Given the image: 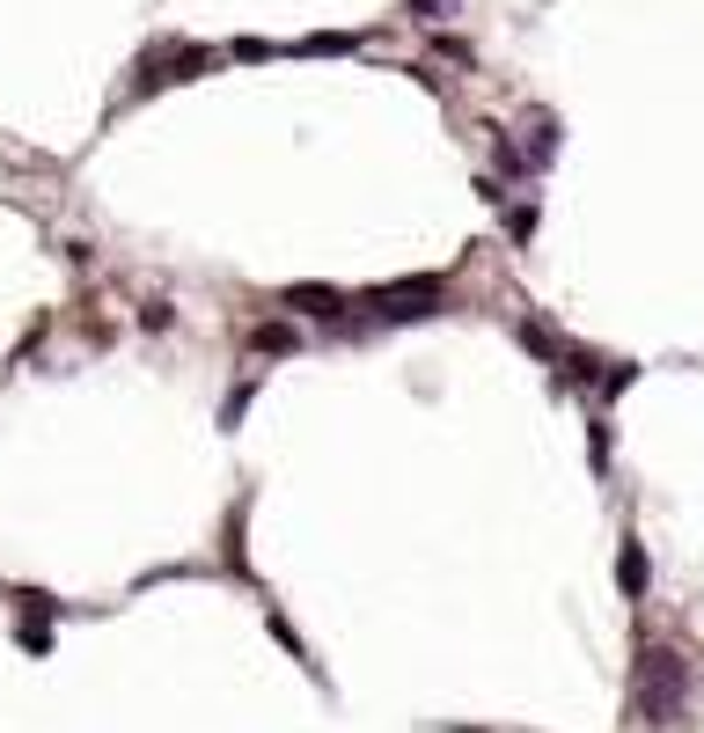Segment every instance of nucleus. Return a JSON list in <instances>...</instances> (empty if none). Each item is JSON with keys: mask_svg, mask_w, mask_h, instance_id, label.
Masks as SVG:
<instances>
[{"mask_svg": "<svg viewBox=\"0 0 704 733\" xmlns=\"http://www.w3.org/2000/svg\"><path fill=\"white\" fill-rule=\"evenodd\" d=\"M632 712L653 733H668L690 712V653L683 646H638L632 661Z\"/></svg>", "mask_w": 704, "mask_h": 733, "instance_id": "1", "label": "nucleus"}, {"mask_svg": "<svg viewBox=\"0 0 704 733\" xmlns=\"http://www.w3.org/2000/svg\"><path fill=\"white\" fill-rule=\"evenodd\" d=\"M22 653H52V631H45V616H22Z\"/></svg>", "mask_w": 704, "mask_h": 733, "instance_id": "11", "label": "nucleus"}, {"mask_svg": "<svg viewBox=\"0 0 704 733\" xmlns=\"http://www.w3.org/2000/svg\"><path fill=\"white\" fill-rule=\"evenodd\" d=\"M198 74H213V52H206V45H162V52L140 59L133 96H155V88H169V81H198Z\"/></svg>", "mask_w": 704, "mask_h": 733, "instance_id": "3", "label": "nucleus"}, {"mask_svg": "<svg viewBox=\"0 0 704 733\" xmlns=\"http://www.w3.org/2000/svg\"><path fill=\"white\" fill-rule=\"evenodd\" d=\"M169 323H176L169 301H147V309H140V331H169Z\"/></svg>", "mask_w": 704, "mask_h": 733, "instance_id": "15", "label": "nucleus"}, {"mask_svg": "<svg viewBox=\"0 0 704 733\" xmlns=\"http://www.w3.org/2000/svg\"><path fill=\"white\" fill-rule=\"evenodd\" d=\"M257 360H286V352H301V323H286V315H272V323H250L243 338Z\"/></svg>", "mask_w": 704, "mask_h": 733, "instance_id": "5", "label": "nucleus"}, {"mask_svg": "<svg viewBox=\"0 0 704 733\" xmlns=\"http://www.w3.org/2000/svg\"><path fill=\"white\" fill-rule=\"evenodd\" d=\"M632 382H638V360H609V366H602V382H595V397H602V403H616Z\"/></svg>", "mask_w": 704, "mask_h": 733, "instance_id": "10", "label": "nucleus"}, {"mask_svg": "<svg viewBox=\"0 0 704 733\" xmlns=\"http://www.w3.org/2000/svg\"><path fill=\"white\" fill-rule=\"evenodd\" d=\"M507 227H514V243H528V235H536V198H521V206L507 213Z\"/></svg>", "mask_w": 704, "mask_h": 733, "instance_id": "12", "label": "nucleus"}, {"mask_svg": "<svg viewBox=\"0 0 704 733\" xmlns=\"http://www.w3.org/2000/svg\"><path fill=\"white\" fill-rule=\"evenodd\" d=\"M250 403H257V374H250V382H235L228 397H221V433H235V426H243Z\"/></svg>", "mask_w": 704, "mask_h": 733, "instance_id": "9", "label": "nucleus"}, {"mask_svg": "<svg viewBox=\"0 0 704 733\" xmlns=\"http://www.w3.org/2000/svg\"><path fill=\"white\" fill-rule=\"evenodd\" d=\"M462 733H492V726H462Z\"/></svg>", "mask_w": 704, "mask_h": 733, "instance_id": "16", "label": "nucleus"}, {"mask_svg": "<svg viewBox=\"0 0 704 733\" xmlns=\"http://www.w3.org/2000/svg\"><path fill=\"white\" fill-rule=\"evenodd\" d=\"M521 133H528V169L544 176V169H550V155H558V140H565L558 110H528V125H521Z\"/></svg>", "mask_w": 704, "mask_h": 733, "instance_id": "6", "label": "nucleus"}, {"mask_svg": "<svg viewBox=\"0 0 704 733\" xmlns=\"http://www.w3.org/2000/svg\"><path fill=\"white\" fill-rule=\"evenodd\" d=\"M616 579H624V594H632V602H646V587H653L646 543H616Z\"/></svg>", "mask_w": 704, "mask_h": 733, "instance_id": "7", "label": "nucleus"}, {"mask_svg": "<svg viewBox=\"0 0 704 733\" xmlns=\"http://www.w3.org/2000/svg\"><path fill=\"white\" fill-rule=\"evenodd\" d=\"M448 294H456V280H448V272H419V280L374 286L360 309H368L374 331H397V323H426V315H440V309H448Z\"/></svg>", "mask_w": 704, "mask_h": 733, "instance_id": "2", "label": "nucleus"}, {"mask_svg": "<svg viewBox=\"0 0 704 733\" xmlns=\"http://www.w3.org/2000/svg\"><path fill=\"white\" fill-rule=\"evenodd\" d=\"M587 455H595V470H609V426L587 419Z\"/></svg>", "mask_w": 704, "mask_h": 733, "instance_id": "13", "label": "nucleus"}, {"mask_svg": "<svg viewBox=\"0 0 704 733\" xmlns=\"http://www.w3.org/2000/svg\"><path fill=\"white\" fill-rule=\"evenodd\" d=\"M411 16L419 22H456V0H411Z\"/></svg>", "mask_w": 704, "mask_h": 733, "instance_id": "14", "label": "nucleus"}, {"mask_svg": "<svg viewBox=\"0 0 704 733\" xmlns=\"http://www.w3.org/2000/svg\"><path fill=\"white\" fill-rule=\"evenodd\" d=\"M286 52H301V59H338V52H360V37H352V30H316V37H301V45H286Z\"/></svg>", "mask_w": 704, "mask_h": 733, "instance_id": "8", "label": "nucleus"}, {"mask_svg": "<svg viewBox=\"0 0 704 733\" xmlns=\"http://www.w3.org/2000/svg\"><path fill=\"white\" fill-rule=\"evenodd\" d=\"M280 309H294V315H309V323H331V331H345L352 323V301L338 294V286H316V280H301V286H286L280 294Z\"/></svg>", "mask_w": 704, "mask_h": 733, "instance_id": "4", "label": "nucleus"}]
</instances>
